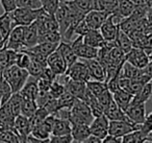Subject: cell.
<instances>
[{
	"label": "cell",
	"instance_id": "cell-6",
	"mask_svg": "<svg viewBox=\"0 0 152 143\" xmlns=\"http://www.w3.org/2000/svg\"><path fill=\"white\" fill-rule=\"evenodd\" d=\"M26 25H16L10 34L7 42V48L13 49L18 52L25 51L26 47L24 45V37H25Z\"/></svg>",
	"mask_w": 152,
	"mask_h": 143
},
{
	"label": "cell",
	"instance_id": "cell-24",
	"mask_svg": "<svg viewBox=\"0 0 152 143\" xmlns=\"http://www.w3.org/2000/svg\"><path fill=\"white\" fill-rule=\"evenodd\" d=\"M113 97H114L117 105L125 112L127 108H128V105H130L131 100L133 98V95L131 93H129L128 91L123 90V89H119L118 91L113 93Z\"/></svg>",
	"mask_w": 152,
	"mask_h": 143
},
{
	"label": "cell",
	"instance_id": "cell-55",
	"mask_svg": "<svg viewBox=\"0 0 152 143\" xmlns=\"http://www.w3.org/2000/svg\"><path fill=\"white\" fill-rule=\"evenodd\" d=\"M148 7H152V0H148Z\"/></svg>",
	"mask_w": 152,
	"mask_h": 143
},
{
	"label": "cell",
	"instance_id": "cell-23",
	"mask_svg": "<svg viewBox=\"0 0 152 143\" xmlns=\"http://www.w3.org/2000/svg\"><path fill=\"white\" fill-rule=\"evenodd\" d=\"M39 43V32L38 26H37L36 21L31 23L30 25L26 26L25 37H24V45L26 49L34 46Z\"/></svg>",
	"mask_w": 152,
	"mask_h": 143
},
{
	"label": "cell",
	"instance_id": "cell-29",
	"mask_svg": "<svg viewBox=\"0 0 152 143\" xmlns=\"http://www.w3.org/2000/svg\"><path fill=\"white\" fill-rule=\"evenodd\" d=\"M152 94V84L151 83H147V84L144 85V87L137 93L135 95H133L132 102H144L146 103L149 100L150 96Z\"/></svg>",
	"mask_w": 152,
	"mask_h": 143
},
{
	"label": "cell",
	"instance_id": "cell-31",
	"mask_svg": "<svg viewBox=\"0 0 152 143\" xmlns=\"http://www.w3.org/2000/svg\"><path fill=\"white\" fill-rule=\"evenodd\" d=\"M76 97L72 95L69 91L66 90L61 96L57 98V110L59 109H69L71 110Z\"/></svg>",
	"mask_w": 152,
	"mask_h": 143
},
{
	"label": "cell",
	"instance_id": "cell-52",
	"mask_svg": "<svg viewBox=\"0 0 152 143\" xmlns=\"http://www.w3.org/2000/svg\"><path fill=\"white\" fill-rule=\"evenodd\" d=\"M135 4V7H143V5H148V0H131Z\"/></svg>",
	"mask_w": 152,
	"mask_h": 143
},
{
	"label": "cell",
	"instance_id": "cell-41",
	"mask_svg": "<svg viewBox=\"0 0 152 143\" xmlns=\"http://www.w3.org/2000/svg\"><path fill=\"white\" fill-rule=\"evenodd\" d=\"M18 7H28V9L38 10L42 7L41 0H17Z\"/></svg>",
	"mask_w": 152,
	"mask_h": 143
},
{
	"label": "cell",
	"instance_id": "cell-5",
	"mask_svg": "<svg viewBox=\"0 0 152 143\" xmlns=\"http://www.w3.org/2000/svg\"><path fill=\"white\" fill-rule=\"evenodd\" d=\"M72 48L76 52L79 59L88 60V59H95L98 57V51L99 49L92 47L90 45L86 44L83 42V36H77L74 40L70 42Z\"/></svg>",
	"mask_w": 152,
	"mask_h": 143
},
{
	"label": "cell",
	"instance_id": "cell-25",
	"mask_svg": "<svg viewBox=\"0 0 152 143\" xmlns=\"http://www.w3.org/2000/svg\"><path fill=\"white\" fill-rule=\"evenodd\" d=\"M71 130H72V124L69 119H64V118L56 117L55 118L54 125H53L51 135L59 136V135L71 134Z\"/></svg>",
	"mask_w": 152,
	"mask_h": 143
},
{
	"label": "cell",
	"instance_id": "cell-42",
	"mask_svg": "<svg viewBox=\"0 0 152 143\" xmlns=\"http://www.w3.org/2000/svg\"><path fill=\"white\" fill-rule=\"evenodd\" d=\"M91 29L90 26L88 25V23L86 22V20H81L77 25H76L75 29H74V35H75V38L77 36H85L86 34L89 32V30Z\"/></svg>",
	"mask_w": 152,
	"mask_h": 143
},
{
	"label": "cell",
	"instance_id": "cell-17",
	"mask_svg": "<svg viewBox=\"0 0 152 143\" xmlns=\"http://www.w3.org/2000/svg\"><path fill=\"white\" fill-rule=\"evenodd\" d=\"M39 85H38V78L34 76H29L27 82L23 86V88L20 90V94L25 98L34 99L36 100L39 95Z\"/></svg>",
	"mask_w": 152,
	"mask_h": 143
},
{
	"label": "cell",
	"instance_id": "cell-13",
	"mask_svg": "<svg viewBox=\"0 0 152 143\" xmlns=\"http://www.w3.org/2000/svg\"><path fill=\"white\" fill-rule=\"evenodd\" d=\"M110 14L105 11H99V10H91L86 14L85 20L90 26L91 29H100L102 24L105 22Z\"/></svg>",
	"mask_w": 152,
	"mask_h": 143
},
{
	"label": "cell",
	"instance_id": "cell-35",
	"mask_svg": "<svg viewBox=\"0 0 152 143\" xmlns=\"http://www.w3.org/2000/svg\"><path fill=\"white\" fill-rule=\"evenodd\" d=\"M147 137V135L144 134L142 132V130H133V132L129 133V134L125 135L122 137V141L125 143H139V142H145V139Z\"/></svg>",
	"mask_w": 152,
	"mask_h": 143
},
{
	"label": "cell",
	"instance_id": "cell-1",
	"mask_svg": "<svg viewBox=\"0 0 152 143\" xmlns=\"http://www.w3.org/2000/svg\"><path fill=\"white\" fill-rule=\"evenodd\" d=\"M29 76V72L27 71V69L20 68L17 65L7 66L2 73V77L11 85L14 93L20 92Z\"/></svg>",
	"mask_w": 152,
	"mask_h": 143
},
{
	"label": "cell",
	"instance_id": "cell-3",
	"mask_svg": "<svg viewBox=\"0 0 152 143\" xmlns=\"http://www.w3.org/2000/svg\"><path fill=\"white\" fill-rule=\"evenodd\" d=\"M43 9H28V7H17L15 11L11 13V16L13 18V21L15 25H30L34 23L40 14L42 13Z\"/></svg>",
	"mask_w": 152,
	"mask_h": 143
},
{
	"label": "cell",
	"instance_id": "cell-15",
	"mask_svg": "<svg viewBox=\"0 0 152 143\" xmlns=\"http://www.w3.org/2000/svg\"><path fill=\"white\" fill-rule=\"evenodd\" d=\"M13 128L20 136L21 142H26V138L31 133V128H32L30 119L28 117H26V116L20 114V115H18L15 118Z\"/></svg>",
	"mask_w": 152,
	"mask_h": 143
},
{
	"label": "cell",
	"instance_id": "cell-27",
	"mask_svg": "<svg viewBox=\"0 0 152 143\" xmlns=\"http://www.w3.org/2000/svg\"><path fill=\"white\" fill-rule=\"evenodd\" d=\"M116 44H117V46L120 47V48L125 52V55H126L127 52H129V51L132 49L133 41L131 40V38L124 32V30H122L120 28L119 34L116 39Z\"/></svg>",
	"mask_w": 152,
	"mask_h": 143
},
{
	"label": "cell",
	"instance_id": "cell-43",
	"mask_svg": "<svg viewBox=\"0 0 152 143\" xmlns=\"http://www.w3.org/2000/svg\"><path fill=\"white\" fill-rule=\"evenodd\" d=\"M97 98H98L99 103L103 107V109H105L108 105V103L110 102V100L113 99V93L110 92L108 89H106V90L104 91V92H102Z\"/></svg>",
	"mask_w": 152,
	"mask_h": 143
},
{
	"label": "cell",
	"instance_id": "cell-39",
	"mask_svg": "<svg viewBox=\"0 0 152 143\" xmlns=\"http://www.w3.org/2000/svg\"><path fill=\"white\" fill-rule=\"evenodd\" d=\"M66 91V87L61 80H58V77L55 80H53L52 84H51L50 87V91L49 93L51 94V96L55 97V98H58L61 94Z\"/></svg>",
	"mask_w": 152,
	"mask_h": 143
},
{
	"label": "cell",
	"instance_id": "cell-49",
	"mask_svg": "<svg viewBox=\"0 0 152 143\" xmlns=\"http://www.w3.org/2000/svg\"><path fill=\"white\" fill-rule=\"evenodd\" d=\"M102 142H104V143H121V142H123V141H122V138H121V137H117V136H114V135L107 134V136L102 140Z\"/></svg>",
	"mask_w": 152,
	"mask_h": 143
},
{
	"label": "cell",
	"instance_id": "cell-53",
	"mask_svg": "<svg viewBox=\"0 0 152 143\" xmlns=\"http://www.w3.org/2000/svg\"><path fill=\"white\" fill-rule=\"evenodd\" d=\"M5 13H7V12H5V10H4V7H3L2 3H1V1H0V17L4 15Z\"/></svg>",
	"mask_w": 152,
	"mask_h": 143
},
{
	"label": "cell",
	"instance_id": "cell-50",
	"mask_svg": "<svg viewBox=\"0 0 152 143\" xmlns=\"http://www.w3.org/2000/svg\"><path fill=\"white\" fill-rule=\"evenodd\" d=\"M83 143H102V140L99 138V137L91 134L85 141H83Z\"/></svg>",
	"mask_w": 152,
	"mask_h": 143
},
{
	"label": "cell",
	"instance_id": "cell-10",
	"mask_svg": "<svg viewBox=\"0 0 152 143\" xmlns=\"http://www.w3.org/2000/svg\"><path fill=\"white\" fill-rule=\"evenodd\" d=\"M99 30L106 42L116 41L119 30H120V24H118L115 21L114 16H113V14H110L107 19L105 20V22L101 25Z\"/></svg>",
	"mask_w": 152,
	"mask_h": 143
},
{
	"label": "cell",
	"instance_id": "cell-28",
	"mask_svg": "<svg viewBox=\"0 0 152 143\" xmlns=\"http://www.w3.org/2000/svg\"><path fill=\"white\" fill-rule=\"evenodd\" d=\"M22 100H23V96L20 94V92H17V93H13V95L11 96V98L5 102L10 107L11 111L13 112V114L16 116V117L21 114Z\"/></svg>",
	"mask_w": 152,
	"mask_h": 143
},
{
	"label": "cell",
	"instance_id": "cell-57",
	"mask_svg": "<svg viewBox=\"0 0 152 143\" xmlns=\"http://www.w3.org/2000/svg\"><path fill=\"white\" fill-rule=\"evenodd\" d=\"M3 40H4V39H3L2 34H1V32H0V42H1V41H3Z\"/></svg>",
	"mask_w": 152,
	"mask_h": 143
},
{
	"label": "cell",
	"instance_id": "cell-30",
	"mask_svg": "<svg viewBox=\"0 0 152 143\" xmlns=\"http://www.w3.org/2000/svg\"><path fill=\"white\" fill-rule=\"evenodd\" d=\"M38 108L39 107H38V105H37L36 100L23 97V100H22V105H21V114L22 115L30 118L34 113H36Z\"/></svg>",
	"mask_w": 152,
	"mask_h": 143
},
{
	"label": "cell",
	"instance_id": "cell-21",
	"mask_svg": "<svg viewBox=\"0 0 152 143\" xmlns=\"http://www.w3.org/2000/svg\"><path fill=\"white\" fill-rule=\"evenodd\" d=\"M83 42L86 44L90 45L95 48H101L106 44V41L104 40L103 36L100 32L99 29H90L88 34L83 36Z\"/></svg>",
	"mask_w": 152,
	"mask_h": 143
},
{
	"label": "cell",
	"instance_id": "cell-40",
	"mask_svg": "<svg viewBox=\"0 0 152 143\" xmlns=\"http://www.w3.org/2000/svg\"><path fill=\"white\" fill-rule=\"evenodd\" d=\"M30 62H31V57L28 55L26 51H21V52L18 53L17 61H16V65L19 66L20 68H23V69H27L28 66L30 65Z\"/></svg>",
	"mask_w": 152,
	"mask_h": 143
},
{
	"label": "cell",
	"instance_id": "cell-7",
	"mask_svg": "<svg viewBox=\"0 0 152 143\" xmlns=\"http://www.w3.org/2000/svg\"><path fill=\"white\" fill-rule=\"evenodd\" d=\"M65 74L69 78L75 80H81V82L87 83L91 80L89 68H88L87 64H86L83 60H78V61L75 62L73 65L68 67Z\"/></svg>",
	"mask_w": 152,
	"mask_h": 143
},
{
	"label": "cell",
	"instance_id": "cell-4",
	"mask_svg": "<svg viewBox=\"0 0 152 143\" xmlns=\"http://www.w3.org/2000/svg\"><path fill=\"white\" fill-rule=\"evenodd\" d=\"M141 126L142 124H137L131 120H110L108 134L122 138L133 130H141Z\"/></svg>",
	"mask_w": 152,
	"mask_h": 143
},
{
	"label": "cell",
	"instance_id": "cell-58",
	"mask_svg": "<svg viewBox=\"0 0 152 143\" xmlns=\"http://www.w3.org/2000/svg\"><path fill=\"white\" fill-rule=\"evenodd\" d=\"M149 57H150V60H152V50H151V52H150V55H149Z\"/></svg>",
	"mask_w": 152,
	"mask_h": 143
},
{
	"label": "cell",
	"instance_id": "cell-54",
	"mask_svg": "<svg viewBox=\"0 0 152 143\" xmlns=\"http://www.w3.org/2000/svg\"><path fill=\"white\" fill-rule=\"evenodd\" d=\"M145 142H152V132H150L149 134L147 135L145 139Z\"/></svg>",
	"mask_w": 152,
	"mask_h": 143
},
{
	"label": "cell",
	"instance_id": "cell-18",
	"mask_svg": "<svg viewBox=\"0 0 152 143\" xmlns=\"http://www.w3.org/2000/svg\"><path fill=\"white\" fill-rule=\"evenodd\" d=\"M104 115L110 120H130L127 117L125 112L117 105L114 97L110 100V102L108 103L107 107L104 109Z\"/></svg>",
	"mask_w": 152,
	"mask_h": 143
},
{
	"label": "cell",
	"instance_id": "cell-16",
	"mask_svg": "<svg viewBox=\"0 0 152 143\" xmlns=\"http://www.w3.org/2000/svg\"><path fill=\"white\" fill-rule=\"evenodd\" d=\"M80 60H83V61L87 64L88 68H89L90 75H91V80L105 82V80H106L105 68H104L103 65L98 61L97 57H95V59H88V60L80 59Z\"/></svg>",
	"mask_w": 152,
	"mask_h": 143
},
{
	"label": "cell",
	"instance_id": "cell-60",
	"mask_svg": "<svg viewBox=\"0 0 152 143\" xmlns=\"http://www.w3.org/2000/svg\"><path fill=\"white\" fill-rule=\"evenodd\" d=\"M150 83H151V84H152V78H151V80H150Z\"/></svg>",
	"mask_w": 152,
	"mask_h": 143
},
{
	"label": "cell",
	"instance_id": "cell-44",
	"mask_svg": "<svg viewBox=\"0 0 152 143\" xmlns=\"http://www.w3.org/2000/svg\"><path fill=\"white\" fill-rule=\"evenodd\" d=\"M50 142H55V143H71V142H73V137H72L71 134L59 135V136L50 135Z\"/></svg>",
	"mask_w": 152,
	"mask_h": 143
},
{
	"label": "cell",
	"instance_id": "cell-34",
	"mask_svg": "<svg viewBox=\"0 0 152 143\" xmlns=\"http://www.w3.org/2000/svg\"><path fill=\"white\" fill-rule=\"evenodd\" d=\"M0 142H21V139L14 128H5L0 133Z\"/></svg>",
	"mask_w": 152,
	"mask_h": 143
},
{
	"label": "cell",
	"instance_id": "cell-45",
	"mask_svg": "<svg viewBox=\"0 0 152 143\" xmlns=\"http://www.w3.org/2000/svg\"><path fill=\"white\" fill-rule=\"evenodd\" d=\"M141 130L146 135H148L150 132H152V112L148 114V116H146V119L143 122V124H142Z\"/></svg>",
	"mask_w": 152,
	"mask_h": 143
},
{
	"label": "cell",
	"instance_id": "cell-56",
	"mask_svg": "<svg viewBox=\"0 0 152 143\" xmlns=\"http://www.w3.org/2000/svg\"><path fill=\"white\" fill-rule=\"evenodd\" d=\"M150 102V105L152 107V94H151V96H150V98H149V100H148Z\"/></svg>",
	"mask_w": 152,
	"mask_h": 143
},
{
	"label": "cell",
	"instance_id": "cell-8",
	"mask_svg": "<svg viewBox=\"0 0 152 143\" xmlns=\"http://www.w3.org/2000/svg\"><path fill=\"white\" fill-rule=\"evenodd\" d=\"M125 60H126L128 63L135 66V67L144 69V68L147 66V64L149 63L150 57H149V55H148V53L146 52L144 49L140 48V47L133 46L132 49L125 55Z\"/></svg>",
	"mask_w": 152,
	"mask_h": 143
},
{
	"label": "cell",
	"instance_id": "cell-32",
	"mask_svg": "<svg viewBox=\"0 0 152 143\" xmlns=\"http://www.w3.org/2000/svg\"><path fill=\"white\" fill-rule=\"evenodd\" d=\"M87 88L93 93L95 96H99L102 92L107 89V85L105 82H100V80H90L89 82H87Z\"/></svg>",
	"mask_w": 152,
	"mask_h": 143
},
{
	"label": "cell",
	"instance_id": "cell-26",
	"mask_svg": "<svg viewBox=\"0 0 152 143\" xmlns=\"http://www.w3.org/2000/svg\"><path fill=\"white\" fill-rule=\"evenodd\" d=\"M15 26L16 25L13 21L11 13H5L4 15L0 17V32L2 34V37L4 40L7 41L10 34H11V32Z\"/></svg>",
	"mask_w": 152,
	"mask_h": 143
},
{
	"label": "cell",
	"instance_id": "cell-19",
	"mask_svg": "<svg viewBox=\"0 0 152 143\" xmlns=\"http://www.w3.org/2000/svg\"><path fill=\"white\" fill-rule=\"evenodd\" d=\"M57 50L63 55L64 60H65L66 63H67L68 67L73 65L75 62H77L79 60V57H77V55H76V52L74 51V49L72 48L71 44H70L69 42L61 41L58 44V47H57Z\"/></svg>",
	"mask_w": 152,
	"mask_h": 143
},
{
	"label": "cell",
	"instance_id": "cell-37",
	"mask_svg": "<svg viewBox=\"0 0 152 143\" xmlns=\"http://www.w3.org/2000/svg\"><path fill=\"white\" fill-rule=\"evenodd\" d=\"M41 3H42V9L47 14L54 16L61 5V0H41Z\"/></svg>",
	"mask_w": 152,
	"mask_h": 143
},
{
	"label": "cell",
	"instance_id": "cell-12",
	"mask_svg": "<svg viewBox=\"0 0 152 143\" xmlns=\"http://www.w3.org/2000/svg\"><path fill=\"white\" fill-rule=\"evenodd\" d=\"M64 77V83L65 85L66 90L69 91L72 95L76 97V98L83 99L85 96L86 92H87V83L81 82V80H71V78L68 77L66 74H63Z\"/></svg>",
	"mask_w": 152,
	"mask_h": 143
},
{
	"label": "cell",
	"instance_id": "cell-48",
	"mask_svg": "<svg viewBox=\"0 0 152 143\" xmlns=\"http://www.w3.org/2000/svg\"><path fill=\"white\" fill-rule=\"evenodd\" d=\"M7 13H12L18 7L17 0H0Z\"/></svg>",
	"mask_w": 152,
	"mask_h": 143
},
{
	"label": "cell",
	"instance_id": "cell-47",
	"mask_svg": "<svg viewBox=\"0 0 152 143\" xmlns=\"http://www.w3.org/2000/svg\"><path fill=\"white\" fill-rule=\"evenodd\" d=\"M73 1L76 3V5H77L79 9L83 10L86 14L92 10V1H93V0H73Z\"/></svg>",
	"mask_w": 152,
	"mask_h": 143
},
{
	"label": "cell",
	"instance_id": "cell-14",
	"mask_svg": "<svg viewBox=\"0 0 152 143\" xmlns=\"http://www.w3.org/2000/svg\"><path fill=\"white\" fill-rule=\"evenodd\" d=\"M47 65L53 70L56 75H63L66 73L68 69V65L66 61L64 60L63 55H61L58 50H54L48 57H47Z\"/></svg>",
	"mask_w": 152,
	"mask_h": 143
},
{
	"label": "cell",
	"instance_id": "cell-33",
	"mask_svg": "<svg viewBox=\"0 0 152 143\" xmlns=\"http://www.w3.org/2000/svg\"><path fill=\"white\" fill-rule=\"evenodd\" d=\"M13 90L12 87L7 80L3 77H0V98H1V102L4 105L13 95Z\"/></svg>",
	"mask_w": 152,
	"mask_h": 143
},
{
	"label": "cell",
	"instance_id": "cell-11",
	"mask_svg": "<svg viewBox=\"0 0 152 143\" xmlns=\"http://www.w3.org/2000/svg\"><path fill=\"white\" fill-rule=\"evenodd\" d=\"M125 114L132 122L137 124H143L146 119V103L131 101L125 111Z\"/></svg>",
	"mask_w": 152,
	"mask_h": 143
},
{
	"label": "cell",
	"instance_id": "cell-22",
	"mask_svg": "<svg viewBox=\"0 0 152 143\" xmlns=\"http://www.w3.org/2000/svg\"><path fill=\"white\" fill-rule=\"evenodd\" d=\"M59 43H52V42H40L34 46L27 48L25 51L27 52H32V53H39L42 55L44 57H48L51 53L54 50H56V48L58 47Z\"/></svg>",
	"mask_w": 152,
	"mask_h": 143
},
{
	"label": "cell",
	"instance_id": "cell-36",
	"mask_svg": "<svg viewBox=\"0 0 152 143\" xmlns=\"http://www.w3.org/2000/svg\"><path fill=\"white\" fill-rule=\"evenodd\" d=\"M49 115H50V114L48 113V111H47L44 107H39L38 110L36 111V113L29 118L30 122H31V126L38 125V124L42 123Z\"/></svg>",
	"mask_w": 152,
	"mask_h": 143
},
{
	"label": "cell",
	"instance_id": "cell-59",
	"mask_svg": "<svg viewBox=\"0 0 152 143\" xmlns=\"http://www.w3.org/2000/svg\"><path fill=\"white\" fill-rule=\"evenodd\" d=\"M1 105H2V102H1V98H0V108H1Z\"/></svg>",
	"mask_w": 152,
	"mask_h": 143
},
{
	"label": "cell",
	"instance_id": "cell-46",
	"mask_svg": "<svg viewBox=\"0 0 152 143\" xmlns=\"http://www.w3.org/2000/svg\"><path fill=\"white\" fill-rule=\"evenodd\" d=\"M52 82L49 80H46L44 77H39L38 78V85H39V90L40 92H49L50 91V87Z\"/></svg>",
	"mask_w": 152,
	"mask_h": 143
},
{
	"label": "cell",
	"instance_id": "cell-2",
	"mask_svg": "<svg viewBox=\"0 0 152 143\" xmlns=\"http://www.w3.org/2000/svg\"><path fill=\"white\" fill-rule=\"evenodd\" d=\"M93 119L94 115L90 105L86 101L76 98L70 110V122L71 123H85L90 125Z\"/></svg>",
	"mask_w": 152,
	"mask_h": 143
},
{
	"label": "cell",
	"instance_id": "cell-9",
	"mask_svg": "<svg viewBox=\"0 0 152 143\" xmlns=\"http://www.w3.org/2000/svg\"><path fill=\"white\" fill-rule=\"evenodd\" d=\"M108 126H110V119L104 114L97 117H94L93 121L90 124L91 134L99 137L101 140H103L108 134Z\"/></svg>",
	"mask_w": 152,
	"mask_h": 143
},
{
	"label": "cell",
	"instance_id": "cell-51",
	"mask_svg": "<svg viewBox=\"0 0 152 143\" xmlns=\"http://www.w3.org/2000/svg\"><path fill=\"white\" fill-rule=\"evenodd\" d=\"M144 70H145L146 73H147L148 75H149L150 77L152 78V60H150L149 63L147 64V66L144 68Z\"/></svg>",
	"mask_w": 152,
	"mask_h": 143
},
{
	"label": "cell",
	"instance_id": "cell-38",
	"mask_svg": "<svg viewBox=\"0 0 152 143\" xmlns=\"http://www.w3.org/2000/svg\"><path fill=\"white\" fill-rule=\"evenodd\" d=\"M46 67H47V65H44V64H41V63H39V62L31 60L30 65L28 66V68H27V71L29 72L30 76H34V77L39 78L41 75H42L43 71H44V69Z\"/></svg>",
	"mask_w": 152,
	"mask_h": 143
},
{
	"label": "cell",
	"instance_id": "cell-20",
	"mask_svg": "<svg viewBox=\"0 0 152 143\" xmlns=\"http://www.w3.org/2000/svg\"><path fill=\"white\" fill-rule=\"evenodd\" d=\"M71 135L73 137V142H83L91 135L89 124L85 123H71Z\"/></svg>",
	"mask_w": 152,
	"mask_h": 143
}]
</instances>
